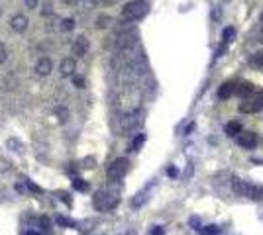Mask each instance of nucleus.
Wrapping results in <instances>:
<instances>
[{
	"mask_svg": "<svg viewBox=\"0 0 263 235\" xmlns=\"http://www.w3.org/2000/svg\"><path fill=\"white\" fill-rule=\"evenodd\" d=\"M148 14V4L144 0H134V2H128L124 8H122V18L126 22H138L142 18H146Z\"/></svg>",
	"mask_w": 263,
	"mask_h": 235,
	"instance_id": "obj_1",
	"label": "nucleus"
},
{
	"mask_svg": "<svg viewBox=\"0 0 263 235\" xmlns=\"http://www.w3.org/2000/svg\"><path fill=\"white\" fill-rule=\"evenodd\" d=\"M232 188H234V192H236L238 196H248V198H263V188H262V186H256V184L248 182V180H240V178H236V180L232 182Z\"/></svg>",
	"mask_w": 263,
	"mask_h": 235,
	"instance_id": "obj_2",
	"label": "nucleus"
},
{
	"mask_svg": "<svg viewBox=\"0 0 263 235\" xmlns=\"http://www.w3.org/2000/svg\"><path fill=\"white\" fill-rule=\"evenodd\" d=\"M118 204V196H114V194H110V192H96L94 194V208L96 210H100V212H108V210H112L114 206Z\"/></svg>",
	"mask_w": 263,
	"mask_h": 235,
	"instance_id": "obj_3",
	"label": "nucleus"
},
{
	"mask_svg": "<svg viewBox=\"0 0 263 235\" xmlns=\"http://www.w3.org/2000/svg\"><path fill=\"white\" fill-rule=\"evenodd\" d=\"M128 168H130V163H128V159H116L110 167H108V180H112V182H116V180H120V178H124L126 176V172H128Z\"/></svg>",
	"mask_w": 263,
	"mask_h": 235,
	"instance_id": "obj_4",
	"label": "nucleus"
},
{
	"mask_svg": "<svg viewBox=\"0 0 263 235\" xmlns=\"http://www.w3.org/2000/svg\"><path fill=\"white\" fill-rule=\"evenodd\" d=\"M122 124H124L122 130H126V132H132V130L140 128V126L144 124V112H142V110H136V112L128 114V116L122 120Z\"/></svg>",
	"mask_w": 263,
	"mask_h": 235,
	"instance_id": "obj_5",
	"label": "nucleus"
},
{
	"mask_svg": "<svg viewBox=\"0 0 263 235\" xmlns=\"http://www.w3.org/2000/svg\"><path fill=\"white\" fill-rule=\"evenodd\" d=\"M262 108H263V92H260L254 98H250L248 102H242L240 104V112H244V114H256Z\"/></svg>",
	"mask_w": 263,
	"mask_h": 235,
	"instance_id": "obj_6",
	"label": "nucleus"
},
{
	"mask_svg": "<svg viewBox=\"0 0 263 235\" xmlns=\"http://www.w3.org/2000/svg\"><path fill=\"white\" fill-rule=\"evenodd\" d=\"M88 47H90V43H88L87 35H79V37L73 41V45H71V53H73L75 57H83V55H87Z\"/></svg>",
	"mask_w": 263,
	"mask_h": 235,
	"instance_id": "obj_7",
	"label": "nucleus"
},
{
	"mask_svg": "<svg viewBox=\"0 0 263 235\" xmlns=\"http://www.w3.org/2000/svg\"><path fill=\"white\" fill-rule=\"evenodd\" d=\"M34 71H36L39 77H49L51 71H53V61H51L49 57H41V59H38Z\"/></svg>",
	"mask_w": 263,
	"mask_h": 235,
	"instance_id": "obj_8",
	"label": "nucleus"
},
{
	"mask_svg": "<svg viewBox=\"0 0 263 235\" xmlns=\"http://www.w3.org/2000/svg\"><path fill=\"white\" fill-rule=\"evenodd\" d=\"M28 24H30V20L24 14H16V16L10 18V28L14 32H18V34H24L28 30Z\"/></svg>",
	"mask_w": 263,
	"mask_h": 235,
	"instance_id": "obj_9",
	"label": "nucleus"
},
{
	"mask_svg": "<svg viewBox=\"0 0 263 235\" xmlns=\"http://www.w3.org/2000/svg\"><path fill=\"white\" fill-rule=\"evenodd\" d=\"M75 71H77V63H75L73 57H67V59L61 61V65H59V73H61V77H73Z\"/></svg>",
	"mask_w": 263,
	"mask_h": 235,
	"instance_id": "obj_10",
	"label": "nucleus"
},
{
	"mask_svg": "<svg viewBox=\"0 0 263 235\" xmlns=\"http://www.w3.org/2000/svg\"><path fill=\"white\" fill-rule=\"evenodd\" d=\"M238 141H240V145H242V147L252 149V147L258 143V135H256V134H252V132H240V134H238Z\"/></svg>",
	"mask_w": 263,
	"mask_h": 235,
	"instance_id": "obj_11",
	"label": "nucleus"
},
{
	"mask_svg": "<svg viewBox=\"0 0 263 235\" xmlns=\"http://www.w3.org/2000/svg\"><path fill=\"white\" fill-rule=\"evenodd\" d=\"M234 92H238L240 96H252L256 92V86L252 82H240L238 86H234Z\"/></svg>",
	"mask_w": 263,
	"mask_h": 235,
	"instance_id": "obj_12",
	"label": "nucleus"
},
{
	"mask_svg": "<svg viewBox=\"0 0 263 235\" xmlns=\"http://www.w3.org/2000/svg\"><path fill=\"white\" fill-rule=\"evenodd\" d=\"M232 94H234V84H232V82L222 84L220 90H218V96H220V98H228V96H232Z\"/></svg>",
	"mask_w": 263,
	"mask_h": 235,
	"instance_id": "obj_13",
	"label": "nucleus"
},
{
	"mask_svg": "<svg viewBox=\"0 0 263 235\" xmlns=\"http://www.w3.org/2000/svg\"><path fill=\"white\" fill-rule=\"evenodd\" d=\"M242 132V124L240 122H230L228 126H226V134L228 135H238Z\"/></svg>",
	"mask_w": 263,
	"mask_h": 235,
	"instance_id": "obj_14",
	"label": "nucleus"
},
{
	"mask_svg": "<svg viewBox=\"0 0 263 235\" xmlns=\"http://www.w3.org/2000/svg\"><path fill=\"white\" fill-rule=\"evenodd\" d=\"M144 141H146V135H144V134H140V135H138V137H136V139L132 141L130 149H132V151H138V149H140V147L144 145Z\"/></svg>",
	"mask_w": 263,
	"mask_h": 235,
	"instance_id": "obj_15",
	"label": "nucleus"
},
{
	"mask_svg": "<svg viewBox=\"0 0 263 235\" xmlns=\"http://www.w3.org/2000/svg\"><path fill=\"white\" fill-rule=\"evenodd\" d=\"M110 22H112L110 16H98V20H96V28H98V30H104V28H108Z\"/></svg>",
	"mask_w": 263,
	"mask_h": 235,
	"instance_id": "obj_16",
	"label": "nucleus"
},
{
	"mask_svg": "<svg viewBox=\"0 0 263 235\" xmlns=\"http://www.w3.org/2000/svg\"><path fill=\"white\" fill-rule=\"evenodd\" d=\"M75 28V22L71 20V18H65V20H61V30L63 32H71Z\"/></svg>",
	"mask_w": 263,
	"mask_h": 235,
	"instance_id": "obj_17",
	"label": "nucleus"
},
{
	"mask_svg": "<svg viewBox=\"0 0 263 235\" xmlns=\"http://www.w3.org/2000/svg\"><path fill=\"white\" fill-rule=\"evenodd\" d=\"M39 226H41L43 232H49V230H51V222H49V218L41 216V218H39Z\"/></svg>",
	"mask_w": 263,
	"mask_h": 235,
	"instance_id": "obj_18",
	"label": "nucleus"
},
{
	"mask_svg": "<svg viewBox=\"0 0 263 235\" xmlns=\"http://www.w3.org/2000/svg\"><path fill=\"white\" fill-rule=\"evenodd\" d=\"M6 59H8V49H6V45L0 41V65L6 63Z\"/></svg>",
	"mask_w": 263,
	"mask_h": 235,
	"instance_id": "obj_19",
	"label": "nucleus"
},
{
	"mask_svg": "<svg viewBox=\"0 0 263 235\" xmlns=\"http://www.w3.org/2000/svg\"><path fill=\"white\" fill-rule=\"evenodd\" d=\"M73 186H75L77 190H83V192H85V190L88 188V184H87V182H83L81 178H75V180H73Z\"/></svg>",
	"mask_w": 263,
	"mask_h": 235,
	"instance_id": "obj_20",
	"label": "nucleus"
},
{
	"mask_svg": "<svg viewBox=\"0 0 263 235\" xmlns=\"http://www.w3.org/2000/svg\"><path fill=\"white\" fill-rule=\"evenodd\" d=\"M252 65H256V67H263V53H258V55H254V57H252Z\"/></svg>",
	"mask_w": 263,
	"mask_h": 235,
	"instance_id": "obj_21",
	"label": "nucleus"
},
{
	"mask_svg": "<svg viewBox=\"0 0 263 235\" xmlns=\"http://www.w3.org/2000/svg\"><path fill=\"white\" fill-rule=\"evenodd\" d=\"M51 14H53V6L49 2H45L43 4V10H41V16H51Z\"/></svg>",
	"mask_w": 263,
	"mask_h": 235,
	"instance_id": "obj_22",
	"label": "nucleus"
},
{
	"mask_svg": "<svg viewBox=\"0 0 263 235\" xmlns=\"http://www.w3.org/2000/svg\"><path fill=\"white\" fill-rule=\"evenodd\" d=\"M73 84H75L77 88H85V84H87V82H85V78L83 77H75L73 78Z\"/></svg>",
	"mask_w": 263,
	"mask_h": 235,
	"instance_id": "obj_23",
	"label": "nucleus"
},
{
	"mask_svg": "<svg viewBox=\"0 0 263 235\" xmlns=\"http://www.w3.org/2000/svg\"><path fill=\"white\" fill-rule=\"evenodd\" d=\"M57 224H59V226H71L73 222H69L67 218H63V216H59V218H57Z\"/></svg>",
	"mask_w": 263,
	"mask_h": 235,
	"instance_id": "obj_24",
	"label": "nucleus"
},
{
	"mask_svg": "<svg viewBox=\"0 0 263 235\" xmlns=\"http://www.w3.org/2000/svg\"><path fill=\"white\" fill-rule=\"evenodd\" d=\"M232 35H234V30H232V28H228V30L224 32V41H230V37H232Z\"/></svg>",
	"mask_w": 263,
	"mask_h": 235,
	"instance_id": "obj_25",
	"label": "nucleus"
},
{
	"mask_svg": "<svg viewBox=\"0 0 263 235\" xmlns=\"http://www.w3.org/2000/svg\"><path fill=\"white\" fill-rule=\"evenodd\" d=\"M24 2H26L28 8H36V6L39 4V0H24Z\"/></svg>",
	"mask_w": 263,
	"mask_h": 235,
	"instance_id": "obj_26",
	"label": "nucleus"
},
{
	"mask_svg": "<svg viewBox=\"0 0 263 235\" xmlns=\"http://www.w3.org/2000/svg\"><path fill=\"white\" fill-rule=\"evenodd\" d=\"M26 235H43V234H38V232H28Z\"/></svg>",
	"mask_w": 263,
	"mask_h": 235,
	"instance_id": "obj_27",
	"label": "nucleus"
},
{
	"mask_svg": "<svg viewBox=\"0 0 263 235\" xmlns=\"http://www.w3.org/2000/svg\"><path fill=\"white\" fill-rule=\"evenodd\" d=\"M63 2H67V4H71V2H75V0H63Z\"/></svg>",
	"mask_w": 263,
	"mask_h": 235,
	"instance_id": "obj_28",
	"label": "nucleus"
},
{
	"mask_svg": "<svg viewBox=\"0 0 263 235\" xmlns=\"http://www.w3.org/2000/svg\"><path fill=\"white\" fill-rule=\"evenodd\" d=\"M0 14H2V12H0Z\"/></svg>",
	"mask_w": 263,
	"mask_h": 235,
	"instance_id": "obj_29",
	"label": "nucleus"
},
{
	"mask_svg": "<svg viewBox=\"0 0 263 235\" xmlns=\"http://www.w3.org/2000/svg\"><path fill=\"white\" fill-rule=\"evenodd\" d=\"M262 18H263V16H262Z\"/></svg>",
	"mask_w": 263,
	"mask_h": 235,
	"instance_id": "obj_30",
	"label": "nucleus"
}]
</instances>
